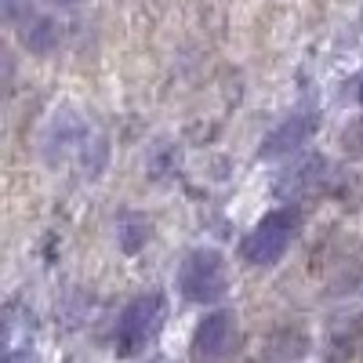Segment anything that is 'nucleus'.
Segmentation results:
<instances>
[{
    "mask_svg": "<svg viewBox=\"0 0 363 363\" xmlns=\"http://www.w3.org/2000/svg\"><path fill=\"white\" fill-rule=\"evenodd\" d=\"M178 298L189 306H203V309H218L233 291L229 280V262L218 247H193L186 251V258L178 262V277H174Z\"/></svg>",
    "mask_w": 363,
    "mask_h": 363,
    "instance_id": "obj_1",
    "label": "nucleus"
},
{
    "mask_svg": "<svg viewBox=\"0 0 363 363\" xmlns=\"http://www.w3.org/2000/svg\"><path fill=\"white\" fill-rule=\"evenodd\" d=\"M298 236H301V211L294 203H280V207L265 211L247 229V236L240 240V258L251 269H272L287 258Z\"/></svg>",
    "mask_w": 363,
    "mask_h": 363,
    "instance_id": "obj_2",
    "label": "nucleus"
},
{
    "mask_svg": "<svg viewBox=\"0 0 363 363\" xmlns=\"http://www.w3.org/2000/svg\"><path fill=\"white\" fill-rule=\"evenodd\" d=\"M164 320H167V294L164 291L153 287V291L135 294L116 316V330H113L116 359H138L149 345L157 342Z\"/></svg>",
    "mask_w": 363,
    "mask_h": 363,
    "instance_id": "obj_3",
    "label": "nucleus"
},
{
    "mask_svg": "<svg viewBox=\"0 0 363 363\" xmlns=\"http://www.w3.org/2000/svg\"><path fill=\"white\" fill-rule=\"evenodd\" d=\"M240 338V320L233 309L218 306L200 316L196 330H193V342H189V356L193 363H225L236 349Z\"/></svg>",
    "mask_w": 363,
    "mask_h": 363,
    "instance_id": "obj_4",
    "label": "nucleus"
},
{
    "mask_svg": "<svg viewBox=\"0 0 363 363\" xmlns=\"http://www.w3.org/2000/svg\"><path fill=\"white\" fill-rule=\"evenodd\" d=\"M87 142H91L87 120H84L77 109L62 106V109L51 116V124H48V131H44V153H48V160L55 164V160L87 153Z\"/></svg>",
    "mask_w": 363,
    "mask_h": 363,
    "instance_id": "obj_5",
    "label": "nucleus"
},
{
    "mask_svg": "<svg viewBox=\"0 0 363 363\" xmlns=\"http://www.w3.org/2000/svg\"><path fill=\"white\" fill-rule=\"evenodd\" d=\"M320 128V113L306 109V113H294L287 116L284 124H277L258 145V160H280V157H291L298 153L301 145H309V138L316 135Z\"/></svg>",
    "mask_w": 363,
    "mask_h": 363,
    "instance_id": "obj_6",
    "label": "nucleus"
},
{
    "mask_svg": "<svg viewBox=\"0 0 363 363\" xmlns=\"http://www.w3.org/2000/svg\"><path fill=\"white\" fill-rule=\"evenodd\" d=\"M363 345V320L359 316H335L323 330V363H352Z\"/></svg>",
    "mask_w": 363,
    "mask_h": 363,
    "instance_id": "obj_7",
    "label": "nucleus"
},
{
    "mask_svg": "<svg viewBox=\"0 0 363 363\" xmlns=\"http://www.w3.org/2000/svg\"><path fill=\"white\" fill-rule=\"evenodd\" d=\"M18 44L29 55L44 58V55L58 51V44H62V22H58L55 15H48V11H33L18 26Z\"/></svg>",
    "mask_w": 363,
    "mask_h": 363,
    "instance_id": "obj_8",
    "label": "nucleus"
},
{
    "mask_svg": "<svg viewBox=\"0 0 363 363\" xmlns=\"http://www.w3.org/2000/svg\"><path fill=\"white\" fill-rule=\"evenodd\" d=\"M116 244L124 255H138L149 244V222L138 211H124V215L116 218Z\"/></svg>",
    "mask_w": 363,
    "mask_h": 363,
    "instance_id": "obj_9",
    "label": "nucleus"
},
{
    "mask_svg": "<svg viewBox=\"0 0 363 363\" xmlns=\"http://www.w3.org/2000/svg\"><path fill=\"white\" fill-rule=\"evenodd\" d=\"M0 11H4V22L15 26V29L33 15V11H29V0H0Z\"/></svg>",
    "mask_w": 363,
    "mask_h": 363,
    "instance_id": "obj_10",
    "label": "nucleus"
},
{
    "mask_svg": "<svg viewBox=\"0 0 363 363\" xmlns=\"http://www.w3.org/2000/svg\"><path fill=\"white\" fill-rule=\"evenodd\" d=\"M8 363H37V356L29 352V349H18V352H11V356H8Z\"/></svg>",
    "mask_w": 363,
    "mask_h": 363,
    "instance_id": "obj_11",
    "label": "nucleus"
},
{
    "mask_svg": "<svg viewBox=\"0 0 363 363\" xmlns=\"http://www.w3.org/2000/svg\"><path fill=\"white\" fill-rule=\"evenodd\" d=\"M48 8H58V11H66V8H77V4H87V0H44Z\"/></svg>",
    "mask_w": 363,
    "mask_h": 363,
    "instance_id": "obj_12",
    "label": "nucleus"
},
{
    "mask_svg": "<svg viewBox=\"0 0 363 363\" xmlns=\"http://www.w3.org/2000/svg\"><path fill=\"white\" fill-rule=\"evenodd\" d=\"M356 99H359V106H363V80H359V87H356Z\"/></svg>",
    "mask_w": 363,
    "mask_h": 363,
    "instance_id": "obj_13",
    "label": "nucleus"
},
{
    "mask_svg": "<svg viewBox=\"0 0 363 363\" xmlns=\"http://www.w3.org/2000/svg\"><path fill=\"white\" fill-rule=\"evenodd\" d=\"M145 363H157V359H145Z\"/></svg>",
    "mask_w": 363,
    "mask_h": 363,
    "instance_id": "obj_14",
    "label": "nucleus"
}]
</instances>
